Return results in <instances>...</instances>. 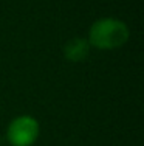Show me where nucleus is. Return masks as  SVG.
<instances>
[{"label":"nucleus","instance_id":"3","mask_svg":"<svg viewBox=\"0 0 144 146\" xmlns=\"http://www.w3.org/2000/svg\"><path fill=\"white\" fill-rule=\"evenodd\" d=\"M90 51V44L88 40L81 39V37H73L71 40H68L67 45L64 47V54L68 61L71 62H81L88 56Z\"/></svg>","mask_w":144,"mask_h":146},{"label":"nucleus","instance_id":"1","mask_svg":"<svg viewBox=\"0 0 144 146\" xmlns=\"http://www.w3.org/2000/svg\"><path fill=\"white\" fill-rule=\"evenodd\" d=\"M130 31L122 20L102 17L91 23L88 30V44L98 50H115L129 40Z\"/></svg>","mask_w":144,"mask_h":146},{"label":"nucleus","instance_id":"2","mask_svg":"<svg viewBox=\"0 0 144 146\" xmlns=\"http://www.w3.org/2000/svg\"><path fill=\"white\" fill-rule=\"evenodd\" d=\"M39 137V123L31 115L16 117L6 129V140L11 146H31Z\"/></svg>","mask_w":144,"mask_h":146}]
</instances>
